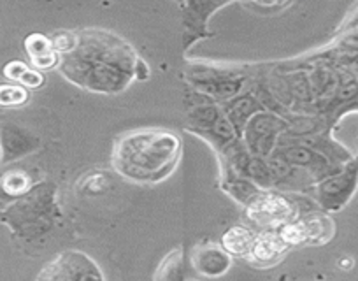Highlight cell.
<instances>
[{"label":"cell","mask_w":358,"mask_h":281,"mask_svg":"<svg viewBox=\"0 0 358 281\" xmlns=\"http://www.w3.org/2000/svg\"><path fill=\"white\" fill-rule=\"evenodd\" d=\"M181 140L160 129L129 132L116 140L111 166L123 180L137 185H157L178 166Z\"/></svg>","instance_id":"cell-1"},{"label":"cell","mask_w":358,"mask_h":281,"mask_svg":"<svg viewBox=\"0 0 358 281\" xmlns=\"http://www.w3.org/2000/svg\"><path fill=\"white\" fill-rule=\"evenodd\" d=\"M246 217L264 231H280L299 217L294 202L276 192L260 190L246 204Z\"/></svg>","instance_id":"cell-2"},{"label":"cell","mask_w":358,"mask_h":281,"mask_svg":"<svg viewBox=\"0 0 358 281\" xmlns=\"http://www.w3.org/2000/svg\"><path fill=\"white\" fill-rule=\"evenodd\" d=\"M281 239L288 246H320L327 245L336 236V224L332 218L320 211L299 215L294 222L281 227Z\"/></svg>","instance_id":"cell-3"},{"label":"cell","mask_w":358,"mask_h":281,"mask_svg":"<svg viewBox=\"0 0 358 281\" xmlns=\"http://www.w3.org/2000/svg\"><path fill=\"white\" fill-rule=\"evenodd\" d=\"M37 281H106V278L94 259L83 252L69 250L51 260L41 271Z\"/></svg>","instance_id":"cell-4"},{"label":"cell","mask_w":358,"mask_h":281,"mask_svg":"<svg viewBox=\"0 0 358 281\" xmlns=\"http://www.w3.org/2000/svg\"><path fill=\"white\" fill-rule=\"evenodd\" d=\"M358 188V157H353L339 173L318 181L315 197L323 211H341Z\"/></svg>","instance_id":"cell-5"},{"label":"cell","mask_w":358,"mask_h":281,"mask_svg":"<svg viewBox=\"0 0 358 281\" xmlns=\"http://www.w3.org/2000/svg\"><path fill=\"white\" fill-rule=\"evenodd\" d=\"M290 246L281 239L278 231H264L255 238L248 262L260 269H271L285 259Z\"/></svg>","instance_id":"cell-6"},{"label":"cell","mask_w":358,"mask_h":281,"mask_svg":"<svg viewBox=\"0 0 358 281\" xmlns=\"http://www.w3.org/2000/svg\"><path fill=\"white\" fill-rule=\"evenodd\" d=\"M192 266L195 273L206 278H220L232 266V257L223 250L222 245L204 243L195 246L192 252Z\"/></svg>","instance_id":"cell-7"},{"label":"cell","mask_w":358,"mask_h":281,"mask_svg":"<svg viewBox=\"0 0 358 281\" xmlns=\"http://www.w3.org/2000/svg\"><path fill=\"white\" fill-rule=\"evenodd\" d=\"M25 50L37 71H48L57 65L58 53L55 51L53 43L43 34H32L27 37Z\"/></svg>","instance_id":"cell-8"},{"label":"cell","mask_w":358,"mask_h":281,"mask_svg":"<svg viewBox=\"0 0 358 281\" xmlns=\"http://www.w3.org/2000/svg\"><path fill=\"white\" fill-rule=\"evenodd\" d=\"M255 238H257V234H255L253 231H250L248 227L234 225V227H230L229 231L222 236V246L232 259L234 257H236V259H248Z\"/></svg>","instance_id":"cell-9"},{"label":"cell","mask_w":358,"mask_h":281,"mask_svg":"<svg viewBox=\"0 0 358 281\" xmlns=\"http://www.w3.org/2000/svg\"><path fill=\"white\" fill-rule=\"evenodd\" d=\"M153 281H187L183 248H174L158 266Z\"/></svg>","instance_id":"cell-10"},{"label":"cell","mask_w":358,"mask_h":281,"mask_svg":"<svg viewBox=\"0 0 358 281\" xmlns=\"http://www.w3.org/2000/svg\"><path fill=\"white\" fill-rule=\"evenodd\" d=\"M29 99V92L20 85H0V106L15 108L25 104Z\"/></svg>","instance_id":"cell-11"},{"label":"cell","mask_w":358,"mask_h":281,"mask_svg":"<svg viewBox=\"0 0 358 281\" xmlns=\"http://www.w3.org/2000/svg\"><path fill=\"white\" fill-rule=\"evenodd\" d=\"M30 180L27 174L23 173H9L6 174L4 180H2V188L8 192L9 195H20L23 192L29 190Z\"/></svg>","instance_id":"cell-12"},{"label":"cell","mask_w":358,"mask_h":281,"mask_svg":"<svg viewBox=\"0 0 358 281\" xmlns=\"http://www.w3.org/2000/svg\"><path fill=\"white\" fill-rule=\"evenodd\" d=\"M109 178L102 173L90 174L85 181H83V188H85L88 194H101V192L108 190L109 188Z\"/></svg>","instance_id":"cell-13"},{"label":"cell","mask_w":358,"mask_h":281,"mask_svg":"<svg viewBox=\"0 0 358 281\" xmlns=\"http://www.w3.org/2000/svg\"><path fill=\"white\" fill-rule=\"evenodd\" d=\"M29 65L23 64V62H11V64H8L4 67V76L8 78V80H13V81H18L22 80L23 74L29 71Z\"/></svg>","instance_id":"cell-14"},{"label":"cell","mask_w":358,"mask_h":281,"mask_svg":"<svg viewBox=\"0 0 358 281\" xmlns=\"http://www.w3.org/2000/svg\"><path fill=\"white\" fill-rule=\"evenodd\" d=\"M20 83L23 85V88H39L41 85L44 83V76L39 73V71H34V69H29L25 74L22 76Z\"/></svg>","instance_id":"cell-15"},{"label":"cell","mask_w":358,"mask_h":281,"mask_svg":"<svg viewBox=\"0 0 358 281\" xmlns=\"http://www.w3.org/2000/svg\"><path fill=\"white\" fill-rule=\"evenodd\" d=\"M74 39H72V36H67V34H62V36H58L57 39L53 41V48L57 53H65V51H71L72 48H74Z\"/></svg>","instance_id":"cell-16"},{"label":"cell","mask_w":358,"mask_h":281,"mask_svg":"<svg viewBox=\"0 0 358 281\" xmlns=\"http://www.w3.org/2000/svg\"><path fill=\"white\" fill-rule=\"evenodd\" d=\"M339 266H343V269H351V266H353V260L344 259V260H341Z\"/></svg>","instance_id":"cell-17"}]
</instances>
